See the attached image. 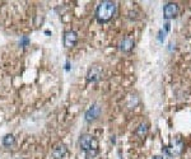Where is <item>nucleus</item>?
Segmentation results:
<instances>
[{
    "label": "nucleus",
    "mask_w": 191,
    "mask_h": 159,
    "mask_svg": "<svg viewBox=\"0 0 191 159\" xmlns=\"http://www.w3.org/2000/svg\"><path fill=\"white\" fill-rule=\"evenodd\" d=\"M79 146L80 149L84 152H89V150H97L98 149V141L94 136L89 134H84L80 136L79 139Z\"/></svg>",
    "instance_id": "obj_2"
},
{
    "label": "nucleus",
    "mask_w": 191,
    "mask_h": 159,
    "mask_svg": "<svg viewBox=\"0 0 191 159\" xmlns=\"http://www.w3.org/2000/svg\"><path fill=\"white\" fill-rule=\"evenodd\" d=\"M177 13H178V5L176 3H168L163 8V17L167 22L169 19L175 18L177 15Z\"/></svg>",
    "instance_id": "obj_4"
},
{
    "label": "nucleus",
    "mask_w": 191,
    "mask_h": 159,
    "mask_svg": "<svg viewBox=\"0 0 191 159\" xmlns=\"http://www.w3.org/2000/svg\"><path fill=\"white\" fill-rule=\"evenodd\" d=\"M27 42H28V40H27V38H23V41H22V44H24V45H26V44H27Z\"/></svg>",
    "instance_id": "obj_15"
},
{
    "label": "nucleus",
    "mask_w": 191,
    "mask_h": 159,
    "mask_svg": "<svg viewBox=\"0 0 191 159\" xmlns=\"http://www.w3.org/2000/svg\"><path fill=\"white\" fill-rule=\"evenodd\" d=\"M101 113V108L98 107V104H93L91 107L86 111V115H84V117H86V121L87 122H93L98 119V116Z\"/></svg>",
    "instance_id": "obj_6"
},
{
    "label": "nucleus",
    "mask_w": 191,
    "mask_h": 159,
    "mask_svg": "<svg viewBox=\"0 0 191 159\" xmlns=\"http://www.w3.org/2000/svg\"><path fill=\"white\" fill-rule=\"evenodd\" d=\"M66 152H68L66 145L62 143H59L54 146V149H52V157H54V159H62L65 157Z\"/></svg>",
    "instance_id": "obj_8"
},
{
    "label": "nucleus",
    "mask_w": 191,
    "mask_h": 159,
    "mask_svg": "<svg viewBox=\"0 0 191 159\" xmlns=\"http://www.w3.org/2000/svg\"><path fill=\"white\" fill-rule=\"evenodd\" d=\"M134 46H135V41H134V38H131V37H125L121 42H120V45H119V47H120V50L122 51V52H130L133 48H134Z\"/></svg>",
    "instance_id": "obj_9"
},
{
    "label": "nucleus",
    "mask_w": 191,
    "mask_h": 159,
    "mask_svg": "<svg viewBox=\"0 0 191 159\" xmlns=\"http://www.w3.org/2000/svg\"><path fill=\"white\" fill-rule=\"evenodd\" d=\"M166 35H167V32L163 31V29H161V31L158 32V37L157 38H158V41L161 42V44H163V41L166 40Z\"/></svg>",
    "instance_id": "obj_13"
},
{
    "label": "nucleus",
    "mask_w": 191,
    "mask_h": 159,
    "mask_svg": "<svg viewBox=\"0 0 191 159\" xmlns=\"http://www.w3.org/2000/svg\"><path fill=\"white\" fill-rule=\"evenodd\" d=\"M98 155V149L97 150H89L86 152V159H96Z\"/></svg>",
    "instance_id": "obj_12"
},
{
    "label": "nucleus",
    "mask_w": 191,
    "mask_h": 159,
    "mask_svg": "<svg viewBox=\"0 0 191 159\" xmlns=\"http://www.w3.org/2000/svg\"><path fill=\"white\" fill-rule=\"evenodd\" d=\"M182 149H184L182 140L180 139V137H175L171 143V145L164 148V152H166L167 155H178V154H181Z\"/></svg>",
    "instance_id": "obj_3"
},
{
    "label": "nucleus",
    "mask_w": 191,
    "mask_h": 159,
    "mask_svg": "<svg viewBox=\"0 0 191 159\" xmlns=\"http://www.w3.org/2000/svg\"><path fill=\"white\" fill-rule=\"evenodd\" d=\"M102 77V68L101 66H97V65H94L92 66L88 73H87V82L88 83H94V82H97L100 80V78Z\"/></svg>",
    "instance_id": "obj_7"
},
{
    "label": "nucleus",
    "mask_w": 191,
    "mask_h": 159,
    "mask_svg": "<svg viewBox=\"0 0 191 159\" xmlns=\"http://www.w3.org/2000/svg\"><path fill=\"white\" fill-rule=\"evenodd\" d=\"M14 144H15V137H14V135L8 134V135H5V136L3 137V145H4V146L12 148Z\"/></svg>",
    "instance_id": "obj_11"
},
{
    "label": "nucleus",
    "mask_w": 191,
    "mask_h": 159,
    "mask_svg": "<svg viewBox=\"0 0 191 159\" xmlns=\"http://www.w3.org/2000/svg\"><path fill=\"white\" fill-rule=\"evenodd\" d=\"M116 10H117V5H116L115 2L103 0L96 9V18H97L100 23H107L115 17Z\"/></svg>",
    "instance_id": "obj_1"
},
{
    "label": "nucleus",
    "mask_w": 191,
    "mask_h": 159,
    "mask_svg": "<svg viewBox=\"0 0 191 159\" xmlns=\"http://www.w3.org/2000/svg\"><path fill=\"white\" fill-rule=\"evenodd\" d=\"M153 159H163L162 157H158V155H155V157H153Z\"/></svg>",
    "instance_id": "obj_16"
},
{
    "label": "nucleus",
    "mask_w": 191,
    "mask_h": 159,
    "mask_svg": "<svg viewBox=\"0 0 191 159\" xmlns=\"http://www.w3.org/2000/svg\"><path fill=\"white\" fill-rule=\"evenodd\" d=\"M148 131H149V127H148V125L146 123H140L139 126H138V129L135 130V135L138 136V137H145L146 135H148Z\"/></svg>",
    "instance_id": "obj_10"
},
{
    "label": "nucleus",
    "mask_w": 191,
    "mask_h": 159,
    "mask_svg": "<svg viewBox=\"0 0 191 159\" xmlns=\"http://www.w3.org/2000/svg\"><path fill=\"white\" fill-rule=\"evenodd\" d=\"M164 31L167 32V33H168L169 31H171V24H169V22H166V24H164Z\"/></svg>",
    "instance_id": "obj_14"
},
{
    "label": "nucleus",
    "mask_w": 191,
    "mask_h": 159,
    "mask_svg": "<svg viewBox=\"0 0 191 159\" xmlns=\"http://www.w3.org/2000/svg\"><path fill=\"white\" fill-rule=\"evenodd\" d=\"M78 42V33L75 31H68L65 32V35H64V46L70 48V47H74L77 45Z\"/></svg>",
    "instance_id": "obj_5"
}]
</instances>
